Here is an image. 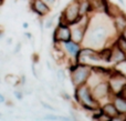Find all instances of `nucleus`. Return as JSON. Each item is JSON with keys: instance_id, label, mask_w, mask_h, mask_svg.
<instances>
[{"instance_id": "obj_27", "label": "nucleus", "mask_w": 126, "mask_h": 121, "mask_svg": "<svg viewBox=\"0 0 126 121\" xmlns=\"http://www.w3.org/2000/svg\"><path fill=\"white\" fill-rule=\"evenodd\" d=\"M61 97L64 98L65 100H71V97H70L69 93H66V92H61Z\"/></svg>"}, {"instance_id": "obj_20", "label": "nucleus", "mask_w": 126, "mask_h": 121, "mask_svg": "<svg viewBox=\"0 0 126 121\" xmlns=\"http://www.w3.org/2000/svg\"><path fill=\"white\" fill-rule=\"evenodd\" d=\"M58 75V78H59V80H61V81H63V80L65 79V73H64V70L63 69H59L57 72Z\"/></svg>"}, {"instance_id": "obj_7", "label": "nucleus", "mask_w": 126, "mask_h": 121, "mask_svg": "<svg viewBox=\"0 0 126 121\" xmlns=\"http://www.w3.org/2000/svg\"><path fill=\"white\" fill-rule=\"evenodd\" d=\"M61 47L64 50L65 55L69 58H71L74 62H76V58H78L79 52H80L81 48H82V44L78 43V42H74L73 40H70V41H66V42H62Z\"/></svg>"}, {"instance_id": "obj_28", "label": "nucleus", "mask_w": 126, "mask_h": 121, "mask_svg": "<svg viewBox=\"0 0 126 121\" xmlns=\"http://www.w3.org/2000/svg\"><path fill=\"white\" fill-rule=\"evenodd\" d=\"M3 102H6V98H4L3 95L0 93V103H3Z\"/></svg>"}, {"instance_id": "obj_14", "label": "nucleus", "mask_w": 126, "mask_h": 121, "mask_svg": "<svg viewBox=\"0 0 126 121\" xmlns=\"http://www.w3.org/2000/svg\"><path fill=\"white\" fill-rule=\"evenodd\" d=\"M113 103L116 107V109H117L118 113L126 115V99H123V98L117 97V96H114Z\"/></svg>"}, {"instance_id": "obj_19", "label": "nucleus", "mask_w": 126, "mask_h": 121, "mask_svg": "<svg viewBox=\"0 0 126 121\" xmlns=\"http://www.w3.org/2000/svg\"><path fill=\"white\" fill-rule=\"evenodd\" d=\"M110 121H126V115H122V113H118L115 117H112Z\"/></svg>"}, {"instance_id": "obj_25", "label": "nucleus", "mask_w": 126, "mask_h": 121, "mask_svg": "<svg viewBox=\"0 0 126 121\" xmlns=\"http://www.w3.org/2000/svg\"><path fill=\"white\" fill-rule=\"evenodd\" d=\"M59 121H74L73 118L64 117V116H59Z\"/></svg>"}, {"instance_id": "obj_6", "label": "nucleus", "mask_w": 126, "mask_h": 121, "mask_svg": "<svg viewBox=\"0 0 126 121\" xmlns=\"http://www.w3.org/2000/svg\"><path fill=\"white\" fill-rule=\"evenodd\" d=\"M92 90V95L93 97L97 100L98 102H101L103 99H106L110 96H114L113 93L111 92V89H110L109 82L107 81H102L101 83H98L97 86H95Z\"/></svg>"}, {"instance_id": "obj_22", "label": "nucleus", "mask_w": 126, "mask_h": 121, "mask_svg": "<svg viewBox=\"0 0 126 121\" xmlns=\"http://www.w3.org/2000/svg\"><path fill=\"white\" fill-rule=\"evenodd\" d=\"M42 1H43L46 4H48V6L50 7L51 9H52L53 7L55 6V3H57V1H58V0H42Z\"/></svg>"}, {"instance_id": "obj_5", "label": "nucleus", "mask_w": 126, "mask_h": 121, "mask_svg": "<svg viewBox=\"0 0 126 121\" xmlns=\"http://www.w3.org/2000/svg\"><path fill=\"white\" fill-rule=\"evenodd\" d=\"M107 82H109L111 92L114 96H116L126 84V76L118 70H113V72L107 79Z\"/></svg>"}, {"instance_id": "obj_34", "label": "nucleus", "mask_w": 126, "mask_h": 121, "mask_svg": "<svg viewBox=\"0 0 126 121\" xmlns=\"http://www.w3.org/2000/svg\"><path fill=\"white\" fill-rule=\"evenodd\" d=\"M2 117H3V116H2L1 113H0V119H2Z\"/></svg>"}, {"instance_id": "obj_10", "label": "nucleus", "mask_w": 126, "mask_h": 121, "mask_svg": "<svg viewBox=\"0 0 126 121\" xmlns=\"http://www.w3.org/2000/svg\"><path fill=\"white\" fill-rule=\"evenodd\" d=\"M112 21H113L114 28H115L117 35H120V33L126 28V13L124 11H122L120 15L114 17L113 19H112Z\"/></svg>"}, {"instance_id": "obj_1", "label": "nucleus", "mask_w": 126, "mask_h": 121, "mask_svg": "<svg viewBox=\"0 0 126 121\" xmlns=\"http://www.w3.org/2000/svg\"><path fill=\"white\" fill-rule=\"evenodd\" d=\"M74 99L83 109L87 111H95L101 108V104L92 95V90L86 83L76 87L74 90Z\"/></svg>"}, {"instance_id": "obj_3", "label": "nucleus", "mask_w": 126, "mask_h": 121, "mask_svg": "<svg viewBox=\"0 0 126 121\" xmlns=\"http://www.w3.org/2000/svg\"><path fill=\"white\" fill-rule=\"evenodd\" d=\"M79 6H80V0H71L60 15L59 22H63L71 26L80 21L82 16H80Z\"/></svg>"}, {"instance_id": "obj_23", "label": "nucleus", "mask_w": 126, "mask_h": 121, "mask_svg": "<svg viewBox=\"0 0 126 121\" xmlns=\"http://www.w3.org/2000/svg\"><path fill=\"white\" fill-rule=\"evenodd\" d=\"M41 104H42V107H43V108L48 109V110H51V111H57V109H55L54 107L51 106V104H49V103H47V102H43V101H42V102H41Z\"/></svg>"}, {"instance_id": "obj_24", "label": "nucleus", "mask_w": 126, "mask_h": 121, "mask_svg": "<svg viewBox=\"0 0 126 121\" xmlns=\"http://www.w3.org/2000/svg\"><path fill=\"white\" fill-rule=\"evenodd\" d=\"M116 96H117V97L123 98V99H126V84H125L124 87H123V89H122V90H121Z\"/></svg>"}, {"instance_id": "obj_15", "label": "nucleus", "mask_w": 126, "mask_h": 121, "mask_svg": "<svg viewBox=\"0 0 126 121\" xmlns=\"http://www.w3.org/2000/svg\"><path fill=\"white\" fill-rule=\"evenodd\" d=\"M4 81L7 82V83L9 84V86L11 87H21V80H20V78L18 77L17 75H13V73H9V75L6 76V78H4Z\"/></svg>"}, {"instance_id": "obj_33", "label": "nucleus", "mask_w": 126, "mask_h": 121, "mask_svg": "<svg viewBox=\"0 0 126 121\" xmlns=\"http://www.w3.org/2000/svg\"><path fill=\"white\" fill-rule=\"evenodd\" d=\"M118 1L121 2V4H124V3H125V2H124V0H118Z\"/></svg>"}, {"instance_id": "obj_17", "label": "nucleus", "mask_w": 126, "mask_h": 121, "mask_svg": "<svg viewBox=\"0 0 126 121\" xmlns=\"http://www.w3.org/2000/svg\"><path fill=\"white\" fill-rule=\"evenodd\" d=\"M54 19H55V16H52V17H50L49 19H47V21L44 22V28L46 29L52 28L53 24H54Z\"/></svg>"}, {"instance_id": "obj_31", "label": "nucleus", "mask_w": 126, "mask_h": 121, "mask_svg": "<svg viewBox=\"0 0 126 121\" xmlns=\"http://www.w3.org/2000/svg\"><path fill=\"white\" fill-rule=\"evenodd\" d=\"M22 27H23V28H24V29H27V28H28V27H29V24H28V23H27V22H24V23H23V24H22Z\"/></svg>"}, {"instance_id": "obj_32", "label": "nucleus", "mask_w": 126, "mask_h": 121, "mask_svg": "<svg viewBox=\"0 0 126 121\" xmlns=\"http://www.w3.org/2000/svg\"><path fill=\"white\" fill-rule=\"evenodd\" d=\"M1 32H4V29H3V27L0 24V33H1Z\"/></svg>"}, {"instance_id": "obj_4", "label": "nucleus", "mask_w": 126, "mask_h": 121, "mask_svg": "<svg viewBox=\"0 0 126 121\" xmlns=\"http://www.w3.org/2000/svg\"><path fill=\"white\" fill-rule=\"evenodd\" d=\"M71 40V27L70 24L58 22L52 33V43H62Z\"/></svg>"}, {"instance_id": "obj_9", "label": "nucleus", "mask_w": 126, "mask_h": 121, "mask_svg": "<svg viewBox=\"0 0 126 121\" xmlns=\"http://www.w3.org/2000/svg\"><path fill=\"white\" fill-rule=\"evenodd\" d=\"M126 61V56L125 53L121 50L120 48L115 46V43L113 44V48H112V56H111V59H110V62L114 64H118V63H122V62Z\"/></svg>"}, {"instance_id": "obj_8", "label": "nucleus", "mask_w": 126, "mask_h": 121, "mask_svg": "<svg viewBox=\"0 0 126 121\" xmlns=\"http://www.w3.org/2000/svg\"><path fill=\"white\" fill-rule=\"evenodd\" d=\"M30 8H31V10H32L37 16H39L40 18H43V17L49 16L51 12V10H52V9H51L48 4L44 3L42 0H31Z\"/></svg>"}, {"instance_id": "obj_16", "label": "nucleus", "mask_w": 126, "mask_h": 121, "mask_svg": "<svg viewBox=\"0 0 126 121\" xmlns=\"http://www.w3.org/2000/svg\"><path fill=\"white\" fill-rule=\"evenodd\" d=\"M115 46L117 47V48H120L126 56V39H124L122 36L118 35L115 40Z\"/></svg>"}, {"instance_id": "obj_30", "label": "nucleus", "mask_w": 126, "mask_h": 121, "mask_svg": "<svg viewBox=\"0 0 126 121\" xmlns=\"http://www.w3.org/2000/svg\"><path fill=\"white\" fill-rule=\"evenodd\" d=\"M24 37H27V38H29V39H31V38H32V35H31V32H26V33H24Z\"/></svg>"}, {"instance_id": "obj_12", "label": "nucleus", "mask_w": 126, "mask_h": 121, "mask_svg": "<svg viewBox=\"0 0 126 121\" xmlns=\"http://www.w3.org/2000/svg\"><path fill=\"white\" fill-rule=\"evenodd\" d=\"M79 11H80V16H91V15H93L90 0H80Z\"/></svg>"}, {"instance_id": "obj_21", "label": "nucleus", "mask_w": 126, "mask_h": 121, "mask_svg": "<svg viewBox=\"0 0 126 121\" xmlns=\"http://www.w3.org/2000/svg\"><path fill=\"white\" fill-rule=\"evenodd\" d=\"M13 95H15V97L17 98L18 100H22V99H23V92H22L21 90H16L15 92H13Z\"/></svg>"}, {"instance_id": "obj_13", "label": "nucleus", "mask_w": 126, "mask_h": 121, "mask_svg": "<svg viewBox=\"0 0 126 121\" xmlns=\"http://www.w3.org/2000/svg\"><path fill=\"white\" fill-rule=\"evenodd\" d=\"M101 110H102L105 115L110 116L111 118L112 117H115V116L118 115V111H117V109H116V107L114 106L113 101H112V102H107V103L103 104V106L101 107Z\"/></svg>"}, {"instance_id": "obj_26", "label": "nucleus", "mask_w": 126, "mask_h": 121, "mask_svg": "<svg viewBox=\"0 0 126 121\" xmlns=\"http://www.w3.org/2000/svg\"><path fill=\"white\" fill-rule=\"evenodd\" d=\"M31 68H32V73H33V76H34V78H39V76H38V73H37V69H35L34 63H32Z\"/></svg>"}, {"instance_id": "obj_2", "label": "nucleus", "mask_w": 126, "mask_h": 121, "mask_svg": "<svg viewBox=\"0 0 126 121\" xmlns=\"http://www.w3.org/2000/svg\"><path fill=\"white\" fill-rule=\"evenodd\" d=\"M70 71V79L73 84L74 88L80 87L82 84H85L89 79L90 75L92 72V66L90 64H84V63H72L69 67Z\"/></svg>"}, {"instance_id": "obj_18", "label": "nucleus", "mask_w": 126, "mask_h": 121, "mask_svg": "<svg viewBox=\"0 0 126 121\" xmlns=\"http://www.w3.org/2000/svg\"><path fill=\"white\" fill-rule=\"evenodd\" d=\"M41 120H49V121H59V116L57 115H52V113H49V115L43 116Z\"/></svg>"}, {"instance_id": "obj_29", "label": "nucleus", "mask_w": 126, "mask_h": 121, "mask_svg": "<svg viewBox=\"0 0 126 121\" xmlns=\"http://www.w3.org/2000/svg\"><path fill=\"white\" fill-rule=\"evenodd\" d=\"M120 36H122V37H123V38H124V39H126V28H125V29H124V30H123V31H122V32H121V33H120Z\"/></svg>"}, {"instance_id": "obj_11", "label": "nucleus", "mask_w": 126, "mask_h": 121, "mask_svg": "<svg viewBox=\"0 0 126 121\" xmlns=\"http://www.w3.org/2000/svg\"><path fill=\"white\" fill-rule=\"evenodd\" d=\"M104 77H105V76L101 75L100 72H96V71L92 70L91 75H90L89 79H87V81H86V84L91 89H93L94 87L97 86L98 83H101L102 81H104V80H103V78H104Z\"/></svg>"}]
</instances>
